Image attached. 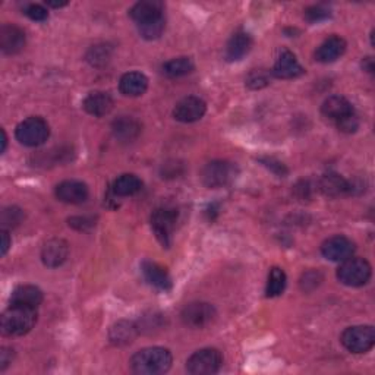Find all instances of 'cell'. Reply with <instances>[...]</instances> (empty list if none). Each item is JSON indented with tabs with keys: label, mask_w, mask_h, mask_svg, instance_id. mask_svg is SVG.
Returning <instances> with one entry per match:
<instances>
[{
	"label": "cell",
	"mask_w": 375,
	"mask_h": 375,
	"mask_svg": "<svg viewBox=\"0 0 375 375\" xmlns=\"http://www.w3.org/2000/svg\"><path fill=\"white\" fill-rule=\"evenodd\" d=\"M340 342L352 353H367L375 345V330L372 325L349 327L342 333Z\"/></svg>",
	"instance_id": "9"
},
{
	"label": "cell",
	"mask_w": 375,
	"mask_h": 375,
	"mask_svg": "<svg viewBox=\"0 0 375 375\" xmlns=\"http://www.w3.org/2000/svg\"><path fill=\"white\" fill-rule=\"evenodd\" d=\"M112 132L120 142H132L141 134V123L131 116H120L113 120Z\"/></svg>",
	"instance_id": "23"
},
{
	"label": "cell",
	"mask_w": 375,
	"mask_h": 375,
	"mask_svg": "<svg viewBox=\"0 0 375 375\" xmlns=\"http://www.w3.org/2000/svg\"><path fill=\"white\" fill-rule=\"evenodd\" d=\"M253 45H254L253 37L248 33H243V31L235 33L226 46V52H224L226 60L227 62L242 60L249 52H251Z\"/></svg>",
	"instance_id": "20"
},
{
	"label": "cell",
	"mask_w": 375,
	"mask_h": 375,
	"mask_svg": "<svg viewBox=\"0 0 375 375\" xmlns=\"http://www.w3.org/2000/svg\"><path fill=\"white\" fill-rule=\"evenodd\" d=\"M129 16L135 21L137 25L150 23V21L164 16V4L160 0H142L131 8Z\"/></svg>",
	"instance_id": "17"
},
{
	"label": "cell",
	"mask_w": 375,
	"mask_h": 375,
	"mask_svg": "<svg viewBox=\"0 0 375 375\" xmlns=\"http://www.w3.org/2000/svg\"><path fill=\"white\" fill-rule=\"evenodd\" d=\"M13 361V350L11 347H2L0 350V371H5Z\"/></svg>",
	"instance_id": "37"
},
{
	"label": "cell",
	"mask_w": 375,
	"mask_h": 375,
	"mask_svg": "<svg viewBox=\"0 0 375 375\" xmlns=\"http://www.w3.org/2000/svg\"><path fill=\"white\" fill-rule=\"evenodd\" d=\"M119 90L127 97H139L149 90V78L142 72H127L119 81Z\"/></svg>",
	"instance_id": "22"
},
{
	"label": "cell",
	"mask_w": 375,
	"mask_h": 375,
	"mask_svg": "<svg viewBox=\"0 0 375 375\" xmlns=\"http://www.w3.org/2000/svg\"><path fill=\"white\" fill-rule=\"evenodd\" d=\"M216 318H217V311L208 302H191L188 304L180 312L182 323L186 327L195 330L208 327L216 321Z\"/></svg>",
	"instance_id": "8"
},
{
	"label": "cell",
	"mask_w": 375,
	"mask_h": 375,
	"mask_svg": "<svg viewBox=\"0 0 375 375\" xmlns=\"http://www.w3.org/2000/svg\"><path fill=\"white\" fill-rule=\"evenodd\" d=\"M331 15L330 8L324 5H316L311 6L305 11V18L309 21V23H321V21L328 19Z\"/></svg>",
	"instance_id": "33"
},
{
	"label": "cell",
	"mask_w": 375,
	"mask_h": 375,
	"mask_svg": "<svg viewBox=\"0 0 375 375\" xmlns=\"http://www.w3.org/2000/svg\"><path fill=\"white\" fill-rule=\"evenodd\" d=\"M173 357L169 349L154 346L138 350L131 358V369L141 375H158L172 368Z\"/></svg>",
	"instance_id": "1"
},
{
	"label": "cell",
	"mask_w": 375,
	"mask_h": 375,
	"mask_svg": "<svg viewBox=\"0 0 375 375\" xmlns=\"http://www.w3.org/2000/svg\"><path fill=\"white\" fill-rule=\"evenodd\" d=\"M113 98L106 91H93L90 93L84 101H82V108L84 110L94 116V117H103L112 112L113 109Z\"/></svg>",
	"instance_id": "19"
},
{
	"label": "cell",
	"mask_w": 375,
	"mask_h": 375,
	"mask_svg": "<svg viewBox=\"0 0 375 375\" xmlns=\"http://www.w3.org/2000/svg\"><path fill=\"white\" fill-rule=\"evenodd\" d=\"M24 13L35 21V23H43V21H46L49 18V12L47 9L43 6V5H38V4H30L24 8Z\"/></svg>",
	"instance_id": "35"
},
{
	"label": "cell",
	"mask_w": 375,
	"mask_h": 375,
	"mask_svg": "<svg viewBox=\"0 0 375 375\" xmlns=\"http://www.w3.org/2000/svg\"><path fill=\"white\" fill-rule=\"evenodd\" d=\"M195 69L191 57H176L163 65V74L169 78H180L190 75Z\"/></svg>",
	"instance_id": "28"
},
{
	"label": "cell",
	"mask_w": 375,
	"mask_h": 375,
	"mask_svg": "<svg viewBox=\"0 0 375 375\" xmlns=\"http://www.w3.org/2000/svg\"><path fill=\"white\" fill-rule=\"evenodd\" d=\"M246 86L253 90H260L265 86H268V76L262 71H254L246 79Z\"/></svg>",
	"instance_id": "36"
},
{
	"label": "cell",
	"mask_w": 375,
	"mask_h": 375,
	"mask_svg": "<svg viewBox=\"0 0 375 375\" xmlns=\"http://www.w3.org/2000/svg\"><path fill=\"white\" fill-rule=\"evenodd\" d=\"M46 5H47V6H50V8H54V9H57V8H64V6H67V5H68V2H52V0H47Z\"/></svg>",
	"instance_id": "41"
},
{
	"label": "cell",
	"mask_w": 375,
	"mask_h": 375,
	"mask_svg": "<svg viewBox=\"0 0 375 375\" xmlns=\"http://www.w3.org/2000/svg\"><path fill=\"white\" fill-rule=\"evenodd\" d=\"M353 112H355V109H353L350 101L342 96L328 97L321 106V113L333 122H338Z\"/></svg>",
	"instance_id": "24"
},
{
	"label": "cell",
	"mask_w": 375,
	"mask_h": 375,
	"mask_svg": "<svg viewBox=\"0 0 375 375\" xmlns=\"http://www.w3.org/2000/svg\"><path fill=\"white\" fill-rule=\"evenodd\" d=\"M69 245L64 239H50L41 248V261L49 268H57L68 260Z\"/></svg>",
	"instance_id": "13"
},
{
	"label": "cell",
	"mask_w": 375,
	"mask_h": 375,
	"mask_svg": "<svg viewBox=\"0 0 375 375\" xmlns=\"http://www.w3.org/2000/svg\"><path fill=\"white\" fill-rule=\"evenodd\" d=\"M336 125H338L339 131H342L345 134H353V132H357L359 128V117L355 112H353V113L345 116L343 119L338 120Z\"/></svg>",
	"instance_id": "34"
},
{
	"label": "cell",
	"mask_w": 375,
	"mask_h": 375,
	"mask_svg": "<svg viewBox=\"0 0 375 375\" xmlns=\"http://www.w3.org/2000/svg\"><path fill=\"white\" fill-rule=\"evenodd\" d=\"M43 302V292L37 286L23 284L18 286L11 295V305L13 306H25L37 309Z\"/></svg>",
	"instance_id": "21"
},
{
	"label": "cell",
	"mask_w": 375,
	"mask_h": 375,
	"mask_svg": "<svg viewBox=\"0 0 375 375\" xmlns=\"http://www.w3.org/2000/svg\"><path fill=\"white\" fill-rule=\"evenodd\" d=\"M362 69L369 72V74L374 72V60H372V57H365L362 60Z\"/></svg>",
	"instance_id": "40"
},
{
	"label": "cell",
	"mask_w": 375,
	"mask_h": 375,
	"mask_svg": "<svg viewBox=\"0 0 375 375\" xmlns=\"http://www.w3.org/2000/svg\"><path fill=\"white\" fill-rule=\"evenodd\" d=\"M372 268L365 258H347L338 270V279L349 287H361L371 279Z\"/></svg>",
	"instance_id": "6"
},
{
	"label": "cell",
	"mask_w": 375,
	"mask_h": 375,
	"mask_svg": "<svg viewBox=\"0 0 375 375\" xmlns=\"http://www.w3.org/2000/svg\"><path fill=\"white\" fill-rule=\"evenodd\" d=\"M141 272L144 275V279L147 280L151 286L157 287L158 290L168 292L173 286L169 272L163 265H160L158 262H154L150 260H144L141 262Z\"/></svg>",
	"instance_id": "14"
},
{
	"label": "cell",
	"mask_w": 375,
	"mask_h": 375,
	"mask_svg": "<svg viewBox=\"0 0 375 375\" xmlns=\"http://www.w3.org/2000/svg\"><path fill=\"white\" fill-rule=\"evenodd\" d=\"M6 145H8V137H6L5 129H2V150H0V151L5 153L6 151Z\"/></svg>",
	"instance_id": "42"
},
{
	"label": "cell",
	"mask_w": 375,
	"mask_h": 375,
	"mask_svg": "<svg viewBox=\"0 0 375 375\" xmlns=\"http://www.w3.org/2000/svg\"><path fill=\"white\" fill-rule=\"evenodd\" d=\"M25 47V33L13 24L0 28V50L5 54H16Z\"/></svg>",
	"instance_id": "15"
},
{
	"label": "cell",
	"mask_w": 375,
	"mask_h": 375,
	"mask_svg": "<svg viewBox=\"0 0 375 375\" xmlns=\"http://www.w3.org/2000/svg\"><path fill=\"white\" fill-rule=\"evenodd\" d=\"M346 41L340 35H331L325 38L316 50V60L321 64H333L346 52Z\"/></svg>",
	"instance_id": "18"
},
{
	"label": "cell",
	"mask_w": 375,
	"mask_h": 375,
	"mask_svg": "<svg viewBox=\"0 0 375 375\" xmlns=\"http://www.w3.org/2000/svg\"><path fill=\"white\" fill-rule=\"evenodd\" d=\"M164 28H166L164 16L154 19V21H150V23L138 25V31H139L141 37L145 40H157L163 34Z\"/></svg>",
	"instance_id": "31"
},
{
	"label": "cell",
	"mask_w": 375,
	"mask_h": 375,
	"mask_svg": "<svg viewBox=\"0 0 375 375\" xmlns=\"http://www.w3.org/2000/svg\"><path fill=\"white\" fill-rule=\"evenodd\" d=\"M0 238H2V245H0V255L5 257L11 248V238H9V233L6 231H2V233H0Z\"/></svg>",
	"instance_id": "39"
},
{
	"label": "cell",
	"mask_w": 375,
	"mask_h": 375,
	"mask_svg": "<svg viewBox=\"0 0 375 375\" xmlns=\"http://www.w3.org/2000/svg\"><path fill=\"white\" fill-rule=\"evenodd\" d=\"M261 161L267 166L268 169H272L275 173H277V175H280V176H284V175L287 173V169L284 168V164L280 163V161H276V160H273V158H264V160H261Z\"/></svg>",
	"instance_id": "38"
},
{
	"label": "cell",
	"mask_w": 375,
	"mask_h": 375,
	"mask_svg": "<svg viewBox=\"0 0 375 375\" xmlns=\"http://www.w3.org/2000/svg\"><path fill=\"white\" fill-rule=\"evenodd\" d=\"M236 176H238L236 164L227 160H214L207 163L200 173L201 182L207 188H212V190L231 185L236 179Z\"/></svg>",
	"instance_id": "3"
},
{
	"label": "cell",
	"mask_w": 375,
	"mask_h": 375,
	"mask_svg": "<svg viewBox=\"0 0 375 375\" xmlns=\"http://www.w3.org/2000/svg\"><path fill=\"white\" fill-rule=\"evenodd\" d=\"M15 137L25 147H38L49 139L50 127L43 117L31 116L18 125Z\"/></svg>",
	"instance_id": "4"
},
{
	"label": "cell",
	"mask_w": 375,
	"mask_h": 375,
	"mask_svg": "<svg viewBox=\"0 0 375 375\" xmlns=\"http://www.w3.org/2000/svg\"><path fill=\"white\" fill-rule=\"evenodd\" d=\"M110 57H112V49L108 45L93 46L88 50V53H87L88 64L93 65V67H96V68H100V67L106 65L108 62L110 60Z\"/></svg>",
	"instance_id": "30"
},
{
	"label": "cell",
	"mask_w": 375,
	"mask_h": 375,
	"mask_svg": "<svg viewBox=\"0 0 375 375\" xmlns=\"http://www.w3.org/2000/svg\"><path fill=\"white\" fill-rule=\"evenodd\" d=\"M178 221V210L172 207H158L153 212L150 223L157 241L169 248L172 245V236Z\"/></svg>",
	"instance_id": "7"
},
{
	"label": "cell",
	"mask_w": 375,
	"mask_h": 375,
	"mask_svg": "<svg viewBox=\"0 0 375 375\" xmlns=\"http://www.w3.org/2000/svg\"><path fill=\"white\" fill-rule=\"evenodd\" d=\"M138 335V328L131 321H117L110 328V342L113 345L122 346L134 342V339Z\"/></svg>",
	"instance_id": "27"
},
{
	"label": "cell",
	"mask_w": 375,
	"mask_h": 375,
	"mask_svg": "<svg viewBox=\"0 0 375 375\" xmlns=\"http://www.w3.org/2000/svg\"><path fill=\"white\" fill-rule=\"evenodd\" d=\"M272 74L279 79H294L305 74V69L290 50H283L277 57Z\"/></svg>",
	"instance_id": "16"
},
{
	"label": "cell",
	"mask_w": 375,
	"mask_h": 375,
	"mask_svg": "<svg viewBox=\"0 0 375 375\" xmlns=\"http://www.w3.org/2000/svg\"><path fill=\"white\" fill-rule=\"evenodd\" d=\"M355 243H353L349 238L338 235V236H331L327 241L323 242L321 245V254L324 258L330 261H345L350 258L355 253Z\"/></svg>",
	"instance_id": "11"
},
{
	"label": "cell",
	"mask_w": 375,
	"mask_h": 375,
	"mask_svg": "<svg viewBox=\"0 0 375 375\" xmlns=\"http://www.w3.org/2000/svg\"><path fill=\"white\" fill-rule=\"evenodd\" d=\"M54 194H56V198L62 202L78 205V204H82L88 200L90 191H88V186L84 182L64 180L56 186Z\"/></svg>",
	"instance_id": "12"
},
{
	"label": "cell",
	"mask_w": 375,
	"mask_h": 375,
	"mask_svg": "<svg viewBox=\"0 0 375 375\" xmlns=\"http://www.w3.org/2000/svg\"><path fill=\"white\" fill-rule=\"evenodd\" d=\"M223 365L221 352L216 347H204L197 350L186 361V371L192 375H213Z\"/></svg>",
	"instance_id": "5"
},
{
	"label": "cell",
	"mask_w": 375,
	"mask_h": 375,
	"mask_svg": "<svg viewBox=\"0 0 375 375\" xmlns=\"http://www.w3.org/2000/svg\"><path fill=\"white\" fill-rule=\"evenodd\" d=\"M207 112V104L202 98L190 96L176 103L173 109V117L182 123H194L204 117Z\"/></svg>",
	"instance_id": "10"
},
{
	"label": "cell",
	"mask_w": 375,
	"mask_h": 375,
	"mask_svg": "<svg viewBox=\"0 0 375 375\" xmlns=\"http://www.w3.org/2000/svg\"><path fill=\"white\" fill-rule=\"evenodd\" d=\"M24 212L18 207H8L2 212V227L4 231L11 227H16L19 223L24 220Z\"/></svg>",
	"instance_id": "32"
},
{
	"label": "cell",
	"mask_w": 375,
	"mask_h": 375,
	"mask_svg": "<svg viewBox=\"0 0 375 375\" xmlns=\"http://www.w3.org/2000/svg\"><path fill=\"white\" fill-rule=\"evenodd\" d=\"M141 188L142 180L137 175L125 173L113 182L112 190L116 197H132L141 191Z\"/></svg>",
	"instance_id": "26"
},
{
	"label": "cell",
	"mask_w": 375,
	"mask_h": 375,
	"mask_svg": "<svg viewBox=\"0 0 375 375\" xmlns=\"http://www.w3.org/2000/svg\"><path fill=\"white\" fill-rule=\"evenodd\" d=\"M320 190L328 197H340L352 191L350 183L338 173H327L320 180Z\"/></svg>",
	"instance_id": "25"
},
{
	"label": "cell",
	"mask_w": 375,
	"mask_h": 375,
	"mask_svg": "<svg viewBox=\"0 0 375 375\" xmlns=\"http://www.w3.org/2000/svg\"><path fill=\"white\" fill-rule=\"evenodd\" d=\"M37 320H38L37 309L11 305L4 312L0 328H2L4 335L9 338L25 336L27 333H30L34 328Z\"/></svg>",
	"instance_id": "2"
},
{
	"label": "cell",
	"mask_w": 375,
	"mask_h": 375,
	"mask_svg": "<svg viewBox=\"0 0 375 375\" xmlns=\"http://www.w3.org/2000/svg\"><path fill=\"white\" fill-rule=\"evenodd\" d=\"M287 284V277L286 273L279 267H273L268 273V280H267V287H265V295L268 298H276L280 296Z\"/></svg>",
	"instance_id": "29"
}]
</instances>
